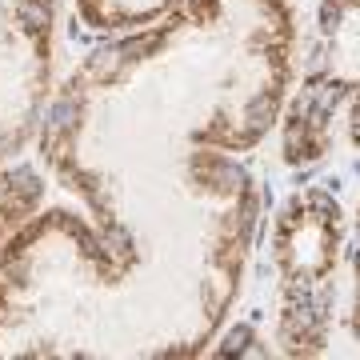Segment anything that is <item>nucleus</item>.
<instances>
[{"label": "nucleus", "mask_w": 360, "mask_h": 360, "mask_svg": "<svg viewBox=\"0 0 360 360\" xmlns=\"http://www.w3.org/2000/svg\"><path fill=\"white\" fill-rule=\"evenodd\" d=\"M68 4H72V25H80L84 37L108 40L184 16L217 13L229 0H68Z\"/></svg>", "instance_id": "nucleus-5"}, {"label": "nucleus", "mask_w": 360, "mask_h": 360, "mask_svg": "<svg viewBox=\"0 0 360 360\" xmlns=\"http://www.w3.org/2000/svg\"><path fill=\"white\" fill-rule=\"evenodd\" d=\"M345 260H348V309H345V328L348 336L360 340V200L352 212V224L345 232Z\"/></svg>", "instance_id": "nucleus-7"}, {"label": "nucleus", "mask_w": 360, "mask_h": 360, "mask_svg": "<svg viewBox=\"0 0 360 360\" xmlns=\"http://www.w3.org/2000/svg\"><path fill=\"white\" fill-rule=\"evenodd\" d=\"M49 200V176L44 168L16 160H0V245L25 224L40 205Z\"/></svg>", "instance_id": "nucleus-6"}, {"label": "nucleus", "mask_w": 360, "mask_h": 360, "mask_svg": "<svg viewBox=\"0 0 360 360\" xmlns=\"http://www.w3.org/2000/svg\"><path fill=\"white\" fill-rule=\"evenodd\" d=\"M348 217L321 184H304L272 212L264 245L276 281V352L324 356L336 324V276L345 264Z\"/></svg>", "instance_id": "nucleus-3"}, {"label": "nucleus", "mask_w": 360, "mask_h": 360, "mask_svg": "<svg viewBox=\"0 0 360 360\" xmlns=\"http://www.w3.org/2000/svg\"><path fill=\"white\" fill-rule=\"evenodd\" d=\"M292 0H229L96 40L37 156L65 200L0 245V356H200L245 288L264 224L245 156L276 129Z\"/></svg>", "instance_id": "nucleus-1"}, {"label": "nucleus", "mask_w": 360, "mask_h": 360, "mask_svg": "<svg viewBox=\"0 0 360 360\" xmlns=\"http://www.w3.org/2000/svg\"><path fill=\"white\" fill-rule=\"evenodd\" d=\"M276 132L288 168H316L340 148L360 153V0H316L309 32H296Z\"/></svg>", "instance_id": "nucleus-2"}, {"label": "nucleus", "mask_w": 360, "mask_h": 360, "mask_svg": "<svg viewBox=\"0 0 360 360\" xmlns=\"http://www.w3.org/2000/svg\"><path fill=\"white\" fill-rule=\"evenodd\" d=\"M65 0H0V160L37 144L56 89V25Z\"/></svg>", "instance_id": "nucleus-4"}]
</instances>
